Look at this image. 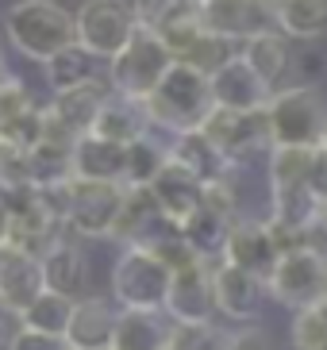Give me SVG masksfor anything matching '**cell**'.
Returning a JSON list of instances; mask_svg holds the SVG:
<instances>
[{"instance_id": "6da1fadb", "label": "cell", "mask_w": 327, "mask_h": 350, "mask_svg": "<svg viewBox=\"0 0 327 350\" xmlns=\"http://www.w3.org/2000/svg\"><path fill=\"white\" fill-rule=\"evenodd\" d=\"M143 108H146L151 127H162L170 135H185V131H200L205 127L215 100H212V85H208L205 73L185 62H174L162 81L154 85V93L143 100Z\"/></svg>"}, {"instance_id": "7a4b0ae2", "label": "cell", "mask_w": 327, "mask_h": 350, "mask_svg": "<svg viewBox=\"0 0 327 350\" xmlns=\"http://www.w3.org/2000/svg\"><path fill=\"white\" fill-rule=\"evenodd\" d=\"M4 35L23 58L51 62L58 51L77 42V23L58 0H20L4 16Z\"/></svg>"}, {"instance_id": "3957f363", "label": "cell", "mask_w": 327, "mask_h": 350, "mask_svg": "<svg viewBox=\"0 0 327 350\" xmlns=\"http://www.w3.org/2000/svg\"><path fill=\"white\" fill-rule=\"evenodd\" d=\"M266 120L274 146H319L327 124V100L319 96L316 85H289L270 96Z\"/></svg>"}, {"instance_id": "277c9868", "label": "cell", "mask_w": 327, "mask_h": 350, "mask_svg": "<svg viewBox=\"0 0 327 350\" xmlns=\"http://www.w3.org/2000/svg\"><path fill=\"white\" fill-rule=\"evenodd\" d=\"M174 62L177 58L170 54V46L158 39V31L135 27V35L127 39V46L108 62V85H112V93L146 100V96L154 93V85L162 81L166 70H170Z\"/></svg>"}, {"instance_id": "5b68a950", "label": "cell", "mask_w": 327, "mask_h": 350, "mask_svg": "<svg viewBox=\"0 0 327 350\" xmlns=\"http://www.w3.org/2000/svg\"><path fill=\"white\" fill-rule=\"evenodd\" d=\"M174 269L146 247H123L112 266V297L123 308H162Z\"/></svg>"}, {"instance_id": "8992f818", "label": "cell", "mask_w": 327, "mask_h": 350, "mask_svg": "<svg viewBox=\"0 0 327 350\" xmlns=\"http://www.w3.org/2000/svg\"><path fill=\"white\" fill-rule=\"evenodd\" d=\"M73 23H77V42L104 62H112L139 27L135 8L127 0H85L73 12Z\"/></svg>"}, {"instance_id": "52a82bcc", "label": "cell", "mask_w": 327, "mask_h": 350, "mask_svg": "<svg viewBox=\"0 0 327 350\" xmlns=\"http://www.w3.org/2000/svg\"><path fill=\"white\" fill-rule=\"evenodd\" d=\"M120 181H85L70 177V208H66V231L89 239H112L116 216L123 204Z\"/></svg>"}, {"instance_id": "ba28073f", "label": "cell", "mask_w": 327, "mask_h": 350, "mask_svg": "<svg viewBox=\"0 0 327 350\" xmlns=\"http://www.w3.org/2000/svg\"><path fill=\"white\" fill-rule=\"evenodd\" d=\"M324 281H327V258L300 247V250H285L274 262V269H270V278H266V288L277 304H285V308L297 312V308H312L316 304Z\"/></svg>"}, {"instance_id": "9c48e42d", "label": "cell", "mask_w": 327, "mask_h": 350, "mask_svg": "<svg viewBox=\"0 0 327 350\" xmlns=\"http://www.w3.org/2000/svg\"><path fill=\"white\" fill-rule=\"evenodd\" d=\"M174 231L181 227L162 212V204L154 200L151 185H127L123 189V204H120V216H116L112 227V239L123 243V247H158L162 239H170Z\"/></svg>"}, {"instance_id": "30bf717a", "label": "cell", "mask_w": 327, "mask_h": 350, "mask_svg": "<svg viewBox=\"0 0 327 350\" xmlns=\"http://www.w3.org/2000/svg\"><path fill=\"white\" fill-rule=\"evenodd\" d=\"M212 266L215 262H208V258H193L189 266L174 269L170 293H166V304H162V312L174 319V323H185V327L212 323V312H215Z\"/></svg>"}, {"instance_id": "8fae6325", "label": "cell", "mask_w": 327, "mask_h": 350, "mask_svg": "<svg viewBox=\"0 0 327 350\" xmlns=\"http://www.w3.org/2000/svg\"><path fill=\"white\" fill-rule=\"evenodd\" d=\"M200 131L224 150L231 162L239 158H254L258 150H266L270 143V120L266 108L262 112H235V108H212V116L205 120Z\"/></svg>"}, {"instance_id": "7c38bea8", "label": "cell", "mask_w": 327, "mask_h": 350, "mask_svg": "<svg viewBox=\"0 0 327 350\" xmlns=\"http://www.w3.org/2000/svg\"><path fill=\"white\" fill-rule=\"evenodd\" d=\"M212 293H215V312L235 323H250L262 312V297H266V278H258L243 266L231 262H215L212 266Z\"/></svg>"}, {"instance_id": "4fadbf2b", "label": "cell", "mask_w": 327, "mask_h": 350, "mask_svg": "<svg viewBox=\"0 0 327 350\" xmlns=\"http://www.w3.org/2000/svg\"><path fill=\"white\" fill-rule=\"evenodd\" d=\"M215 108H235V112H262L274 96V85L262 81L243 54H231L220 70L208 77Z\"/></svg>"}, {"instance_id": "5bb4252c", "label": "cell", "mask_w": 327, "mask_h": 350, "mask_svg": "<svg viewBox=\"0 0 327 350\" xmlns=\"http://www.w3.org/2000/svg\"><path fill=\"white\" fill-rule=\"evenodd\" d=\"M205 27L231 42H246L274 27V0H205Z\"/></svg>"}, {"instance_id": "9a60e30c", "label": "cell", "mask_w": 327, "mask_h": 350, "mask_svg": "<svg viewBox=\"0 0 327 350\" xmlns=\"http://www.w3.org/2000/svg\"><path fill=\"white\" fill-rule=\"evenodd\" d=\"M224 262L231 266H243L258 278H270L274 262L281 258L274 243V231H270V219H235L231 231H227V243H224Z\"/></svg>"}, {"instance_id": "2e32d148", "label": "cell", "mask_w": 327, "mask_h": 350, "mask_svg": "<svg viewBox=\"0 0 327 350\" xmlns=\"http://www.w3.org/2000/svg\"><path fill=\"white\" fill-rule=\"evenodd\" d=\"M174 347V319L162 308H123L116 316L112 350H170Z\"/></svg>"}, {"instance_id": "e0dca14e", "label": "cell", "mask_w": 327, "mask_h": 350, "mask_svg": "<svg viewBox=\"0 0 327 350\" xmlns=\"http://www.w3.org/2000/svg\"><path fill=\"white\" fill-rule=\"evenodd\" d=\"M151 193H154V200L162 204V212L174 219L177 227L205 204V181H200L193 170H185L181 162H174V158L158 170V177L151 181Z\"/></svg>"}, {"instance_id": "ac0fdd59", "label": "cell", "mask_w": 327, "mask_h": 350, "mask_svg": "<svg viewBox=\"0 0 327 350\" xmlns=\"http://www.w3.org/2000/svg\"><path fill=\"white\" fill-rule=\"evenodd\" d=\"M47 281H42V262L20 247H0V300L8 304L16 316L39 297Z\"/></svg>"}, {"instance_id": "d6986e66", "label": "cell", "mask_w": 327, "mask_h": 350, "mask_svg": "<svg viewBox=\"0 0 327 350\" xmlns=\"http://www.w3.org/2000/svg\"><path fill=\"white\" fill-rule=\"evenodd\" d=\"M112 300L89 297V300H73V316L66 327V347L70 350H112V331H116Z\"/></svg>"}, {"instance_id": "ffe728a7", "label": "cell", "mask_w": 327, "mask_h": 350, "mask_svg": "<svg viewBox=\"0 0 327 350\" xmlns=\"http://www.w3.org/2000/svg\"><path fill=\"white\" fill-rule=\"evenodd\" d=\"M108 93H112V85L104 81V77H96V81H85V85H73V89L54 93V100L47 104V112L81 139V135L92 131V120L101 112V104L108 100Z\"/></svg>"}, {"instance_id": "44dd1931", "label": "cell", "mask_w": 327, "mask_h": 350, "mask_svg": "<svg viewBox=\"0 0 327 350\" xmlns=\"http://www.w3.org/2000/svg\"><path fill=\"white\" fill-rule=\"evenodd\" d=\"M73 177L85 181H120L127 177V146L101 139V135H81L73 143Z\"/></svg>"}, {"instance_id": "7402d4cb", "label": "cell", "mask_w": 327, "mask_h": 350, "mask_svg": "<svg viewBox=\"0 0 327 350\" xmlns=\"http://www.w3.org/2000/svg\"><path fill=\"white\" fill-rule=\"evenodd\" d=\"M146 131H151V120H146L143 100L123 96V93H108V100L101 104V112L92 120V135L123 143V146H131L135 139H143Z\"/></svg>"}, {"instance_id": "603a6c76", "label": "cell", "mask_w": 327, "mask_h": 350, "mask_svg": "<svg viewBox=\"0 0 327 350\" xmlns=\"http://www.w3.org/2000/svg\"><path fill=\"white\" fill-rule=\"evenodd\" d=\"M170 158H174V162H181L185 170H193L205 185L220 181V177L227 174V165H231V158H227L205 131L174 135V143H170Z\"/></svg>"}, {"instance_id": "cb8c5ba5", "label": "cell", "mask_w": 327, "mask_h": 350, "mask_svg": "<svg viewBox=\"0 0 327 350\" xmlns=\"http://www.w3.org/2000/svg\"><path fill=\"white\" fill-rule=\"evenodd\" d=\"M231 224H235V216H227L224 208H215V204H208V200H205V204H200L193 216L181 224V235H185V243L196 250V258L215 262V258L224 254V243H227Z\"/></svg>"}, {"instance_id": "d4e9b609", "label": "cell", "mask_w": 327, "mask_h": 350, "mask_svg": "<svg viewBox=\"0 0 327 350\" xmlns=\"http://www.w3.org/2000/svg\"><path fill=\"white\" fill-rule=\"evenodd\" d=\"M39 262H42V281H47L51 293L73 297V293L85 285V273H89V269H85V254L70 235H62Z\"/></svg>"}, {"instance_id": "484cf974", "label": "cell", "mask_w": 327, "mask_h": 350, "mask_svg": "<svg viewBox=\"0 0 327 350\" xmlns=\"http://www.w3.org/2000/svg\"><path fill=\"white\" fill-rule=\"evenodd\" d=\"M274 23L289 39H319L327 31V0H274Z\"/></svg>"}, {"instance_id": "4316f807", "label": "cell", "mask_w": 327, "mask_h": 350, "mask_svg": "<svg viewBox=\"0 0 327 350\" xmlns=\"http://www.w3.org/2000/svg\"><path fill=\"white\" fill-rule=\"evenodd\" d=\"M243 58L250 62V70H254L262 81L277 85L281 77H285L289 62H293V51H289V35H285V31H274V27H270V31L254 35V39H246Z\"/></svg>"}, {"instance_id": "83f0119b", "label": "cell", "mask_w": 327, "mask_h": 350, "mask_svg": "<svg viewBox=\"0 0 327 350\" xmlns=\"http://www.w3.org/2000/svg\"><path fill=\"white\" fill-rule=\"evenodd\" d=\"M96 54H89L81 46V42H70L66 51H58L47 66V81H51L54 93H62V89H73V85H85V81H96L101 77V70H96Z\"/></svg>"}, {"instance_id": "f1b7e54d", "label": "cell", "mask_w": 327, "mask_h": 350, "mask_svg": "<svg viewBox=\"0 0 327 350\" xmlns=\"http://www.w3.org/2000/svg\"><path fill=\"white\" fill-rule=\"evenodd\" d=\"M70 316H73V297H62V293L42 288L39 297L20 312V327H31V331H42V335H58V339H66Z\"/></svg>"}, {"instance_id": "f546056e", "label": "cell", "mask_w": 327, "mask_h": 350, "mask_svg": "<svg viewBox=\"0 0 327 350\" xmlns=\"http://www.w3.org/2000/svg\"><path fill=\"white\" fill-rule=\"evenodd\" d=\"M312 154L316 146H270V193H281V189H300L308 181V170H312Z\"/></svg>"}, {"instance_id": "4dcf8cb0", "label": "cell", "mask_w": 327, "mask_h": 350, "mask_svg": "<svg viewBox=\"0 0 327 350\" xmlns=\"http://www.w3.org/2000/svg\"><path fill=\"white\" fill-rule=\"evenodd\" d=\"M166 162H170V146H158L151 139V131H146L143 139H135L127 146V177H123V185H151Z\"/></svg>"}, {"instance_id": "1f68e13d", "label": "cell", "mask_w": 327, "mask_h": 350, "mask_svg": "<svg viewBox=\"0 0 327 350\" xmlns=\"http://www.w3.org/2000/svg\"><path fill=\"white\" fill-rule=\"evenodd\" d=\"M39 143H42V108L39 104L20 116H12V120H0V146L31 154Z\"/></svg>"}, {"instance_id": "d6a6232c", "label": "cell", "mask_w": 327, "mask_h": 350, "mask_svg": "<svg viewBox=\"0 0 327 350\" xmlns=\"http://www.w3.org/2000/svg\"><path fill=\"white\" fill-rule=\"evenodd\" d=\"M231 54H235V51H231V39H224V35H212V31L205 27V31L193 39V46H189V51H185L177 62L193 66V70H200L205 77H212V73L220 70V66H224Z\"/></svg>"}, {"instance_id": "836d02e7", "label": "cell", "mask_w": 327, "mask_h": 350, "mask_svg": "<svg viewBox=\"0 0 327 350\" xmlns=\"http://www.w3.org/2000/svg\"><path fill=\"white\" fill-rule=\"evenodd\" d=\"M293 347L327 350V319L316 308H297V316H293Z\"/></svg>"}, {"instance_id": "e575fe53", "label": "cell", "mask_w": 327, "mask_h": 350, "mask_svg": "<svg viewBox=\"0 0 327 350\" xmlns=\"http://www.w3.org/2000/svg\"><path fill=\"white\" fill-rule=\"evenodd\" d=\"M27 108H35V96H31V89L20 81V77L4 73V81H0V120H12V116L27 112Z\"/></svg>"}, {"instance_id": "d590c367", "label": "cell", "mask_w": 327, "mask_h": 350, "mask_svg": "<svg viewBox=\"0 0 327 350\" xmlns=\"http://www.w3.org/2000/svg\"><path fill=\"white\" fill-rule=\"evenodd\" d=\"M8 350H70V347H66V339H58V335H42V331L20 327L12 335Z\"/></svg>"}, {"instance_id": "8d00e7d4", "label": "cell", "mask_w": 327, "mask_h": 350, "mask_svg": "<svg viewBox=\"0 0 327 350\" xmlns=\"http://www.w3.org/2000/svg\"><path fill=\"white\" fill-rule=\"evenodd\" d=\"M308 193L316 196L319 204H327V146H316L312 154V170H308Z\"/></svg>"}, {"instance_id": "74e56055", "label": "cell", "mask_w": 327, "mask_h": 350, "mask_svg": "<svg viewBox=\"0 0 327 350\" xmlns=\"http://www.w3.org/2000/svg\"><path fill=\"white\" fill-rule=\"evenodd\" d=\"M135 20H139V27H151V31H158V23L166 20V12L174 8V0H135Z\"/></svg>"}, {"instance_id": "f35d334b", "label": "cell", "mask_w": 327, "mask_h": 350, "mask_svg": "<svg viewBox=\"0 0 327 350\" xmlns=\"http://www.w3.org/2000/svg\"><path fill=\"white\" fill-rule=\"evenodd\" d=\"M235 350H270V335L262 327H239L235 331Z\"/></svg>"}, {"instance_id": "ab89813d", "label": "cell", "mask_w": 327, "mask_h": 350, "mask_svg": "<svg viewBox=\"0 0 327 350\" xmlns=\"http://www.w3.org/2000/svg\"><path fill=\"white\" fill-rule=\"evenodd\" d=\"M297 66L304 70V85H312V81H316V73L327 70V58H319V54H300Z\"/></svg>"}, {"instance_id": "60d3db41", "label": "cell", "mask_w": 327, "mask_h": 350, "mask_svg": "<svg viewBox=\"0 0 327 350\" xmlns=\"http://www.w3.org/2000/svg\"><path fill=\"white\" fill-rule=\"evenodd\" d=\"M8 227H12V216H8L4 196H0V247H8Z\"/></svg>"}, {"instance_id": "b9f144b4", "label": "cell", "mask_w": 327, "mask_h": 350, "mask_svg": "<svg viewBox=\"0 0 327 350\" xmlns=\"http://www.w3.org/2000/svg\"><path fill=\"white\" fill-rule=\"evenodd\" d=\"M312 308H316L319 316L327 319V281H324V288H319V297H316V304H312Z\"/></svg>"}, {"instance_id": "7bdbcfd3", "label": "cell", "mask_w": 327, "mask_h": 350, "mask_svg": "<svg viewBox=\"0 0 327 350\" xmlns=\"http://www.w3.org/2000/svg\"><path fill=\"white\" fill-rule=\"evenodd\" d=\"M4 39H8V35L0 31V70H4Z\"/></svg>"}, {"instance_id": "ee69618b", "label": "cell", "mask_w": 327, "mask_h": 350, "mask_svg": "<svg viewBox=\"0 0 327 350\" xmlns=\"http://www.w3.org/2000/svg\"><path fill=\"white\" fill-rule=\"evenodd\" d=\"M319 146H327V124H324V135H319Z\"/></svg>"}, {"instance_id": "f6af8a7d", "label": "cell", "mask_w": 327, "mask_h": 350, "mask_svg": "<svg viewBox=\"0 0 327 350\" xmlns=\"http://www.w3.org/2000/svg\"><path fill=\"white\" fill-rule=\"evenodd\" d=\"M4 73H8V70H0V81H4Z\"/></svg>"}, {"instance_id": "bcb514c9", "label": "cell", "mask_w": 327, "mask_h": 350, "mask_svg": "<svg viewBox=\"0 0 327 350\" xmlns=\"http://www.w3.org/2000/svg\"><path fill=\"white\" fill-rule=\"evenodd\" d=\"M170 350H181V347H170Z\"/></svg>"}, {"instance_id": "7dc6e473", "label": "cell", "mask_w": 327, "mask_h": 350, "mask_svg": "<svg viewBox=\"0 0 327 350\" xmlns=\"http://www.w3.org/2000/svg\"><path fill=\"white\" fill-rule=\"evenodd\" d=\"M0 193H4V189H0Z\"/></svg>"}, {"instance_id": "c3c4849f", "label": "cell", "mask_w": 327, "mask_h": 350, "mask_svg": "<svg viewBox=\"0 0 327 350\" xmlns=\"http://www.w3.org/2000/svg\"><path fill=\"white\" fill-rule=\"evenodd\" d=\"M200 4H205V0H200Z\"/></svg>"}]
</instances>
